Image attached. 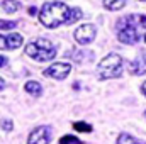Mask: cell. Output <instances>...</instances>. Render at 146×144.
Here are the masks:
<instances>
[{
	"label": "cell",
	"mask_w": 146,
	"mask_h": 144,
	"mask_svg": "<svg viewBox=\"0 0 146 144\" xmlns=\"http://www.w3.org/2000/svg\"><path fill=\"white\" fill-rule=\"evenodd\" d=\"M146 27V15L133 14L126 15L117 20L115 29H117V39L122 44H136L141 39V29Z\"/></svg>",
	"instance_id": "cell-1"
},
{
	"label": "cell",
	"mask_w": 146,
	"mask_h": 144,
	"mask_svg": "<svg viewBox=\"0 0 146 144\" xmlns=\"http://www.w3.org/2000/svg\"><path fill=\"white\" fill-rule=\"evenodd\" d=\"M70 14H72V7H68L63 2H46L39 12V20L42 26L53 29L58 27L61 24L68 26L70 20Z\"/></svg>",
	"instance_id": "cell-2"
},
{
	"label": "cell",
	"mask_w": 146,
	"mask_h": 144,
	"mask_svg": "<svg viewBox=\"0 0 146 144\" xmlns=\"http://www.w3.org/2000/svg\"><path fill=\"white\" fill-rule=\"evenodd\" d=\"M26 54L36 61H51L56 56V48L48 39H36L26 46Z\"/></svg>",
	"instance_id": "cell-3"
},
{
	"label": "cell",
	"mask_w": 146,
	"mask_h": 144,
	"mask_svg": "<svg viewBox=\"0 0 146 144\" xmlns=\"http://www.w3.org/2000/svg\"><path fill=\"white\" fill-rule=\"evenodd\" d=\"M122 71V58L115 53L107 54L97 66V73L100 80H109V78H117Z\"/></svg>",
	"instance_id": "cell-4"
},
{
	"label": "cell",
	"mask_w": 146,
	"mask_h": 144,
	"mask_svg": "<svg viewBox=\"0 0 146 144\" xmlns=\"http://www.w3.org/2000/svg\"><path fill=\"white\" fill-rule=\"evenodd\" d=\"M72 71V66L68 63H53L51 66H48L44 70V76L48 78H54V80H65Z\"/></svg>",
	"instance_id": "cell-5"
},
{
	"label": "cell",
	"mask_w": 146,
	"mask_h": 144,
	"mask_svg": "<svg viewBox=\"0 0 146 144\" xmlns=\"http://www.w3.org/2000/svg\"><path fill=\"white\" fill-rule=\"evenodd\" d=\"M95 34H97V31H95V26H92V24H83V26H80L76 31H75V39H76V42H80V44H90L94 39H95Z\"/></svg>",
	"instance_id": "cell-6"
},
{
	"label": "cell",
	"mask_w": 146,
	"mask_h": 144,
	"mask_svg": "<svg viewBox=\"0 0 146 144\" xmlns=\"http://www.w3.org/2000/svg\"><path fill=\"white\" fill-rule=\"evenodd\" d=\"M49 137H51V129L48 126H42V127H36L29 137H27V144H48L49 143Z\"/></svg>",
	"instance_id": "cell-7"
},
{
	"label": "cell",
	"mask_w": 146,
	"mask_h": 144,
	"mask_svg": "<svg viewBox=\"0 0 146 144\" xmlns=\"http://www.w3.org/2000/svg\"><path fill=\"white\" fill-rule=\"evenodd\" d=\"M127 70L133 75H145L146 73V51H141L139 56L127 65Z\"/></svg>",
	"instance_id": "cell-8"
},
{
	"label": "cell",
	"mask_w": 146,
	"mask_h": 144,
	"mask_svg": "<svg viewBox=\"0 0 146 144\" xmlns=\"http://www.w3.org/2000/svg\"><path fill=\"white\" fill-rule=\"evenodd\" d=\"M24 88H26L27 93H31V95H34V97H39V95L42 93V88H41V85H39L37 81H27V83L24 85Z\"/></svg>",
	"instance_id": "cell-9"
},
{
	"label": "cell",
	"mask_w": 146,
	"mask_h": 144,
	"mask_svg": "<svg viewBox=\"0 0 146 144\" xmlns=\"http://www.w3.org/2000/svg\"><path fill=\"white\" fill-rule=\"evenodd\" d=\"M126 5V0H104V7L107 10H121Z\"/></svg>",
	"instance_id": "cell-10"
},
{
	"label": "cell",
	"mask_w": 146,
	"mask_h": 144,
	"mask_svg": "<svg viewBox=\"0 0 146 144\" xmlns=\"http://www.w3.org/2000/svg\"><path fill=\"white\" fill-rule=\"evenodd\" d=\"M19 5H21V3H17V2H14V0H3V2H2V9H3L7 14L17 12V10H19Z\"/></svg>",
	"instance_id": "cell-11"
},
{
	"label": "cell",
	"mask_w": 146,
	"mask_h": 144,
	"mask_svg": "<svg viewBox=\"0 0 146 144\" xmlns=\"http://www.w3.org/2000/svg\"><path fill=\"white\" fill-rule=\"evenodd\" d=\"M117 144H143V143H139L136 137H133V136L122 132V134H119V137H117Z\"/></svg>",
	"instance_id": "cell-12"
},
{
	"label": "cell",
	"mask_w": 146,
	"mask_h": 144,
	"mask_svg": "<svg viewBox=\"0 0 146 144\" xmlns=\"http://www.w3.org/2000/svg\"><path fill=\"white\" fill-rule=\"evenodd\" d=\"M82 15H83V14H82V10H80L78 7H73V9H72V14H70L68 26H70V24H73V22H76L78 19H82Z\"/></svg>",
	"instance_id": "cell-13"
},
{
	"label": "cell",
	"mask_w": 146,
	"mask_h": 144,
	"mask_svg": "<svg viewBox=\"0 0 146 144\" xmlns=\"http://www.w3.org/2000/svg\"><path fill=\"white\" fill-rule=\"evenodd\" d=\"M73 129L75 131H80V132H92V127L87 122H75L73 124Z\"/></svg>",
	"instance_id": "cell-14"
},
{
	"label": "cell",
	"mask_w": 146,
	"mask_h": 144,
	"mask_svg": "<svg viewBox=\"0 0 146 144\" xmlns=\"http://www.w3.org/2000/svg\"><path fill=\"white\" fill-rule=\"evenodd\" d=\"M60 144H82V141L75 136H63L60 139Z\"/></svg>",
	"instance_id": "cell-15"
},
{
	"label": "cell",
	"mask_w": 146,
	"mask_h": 144,
	"mask_svg": "<svg viewBox=\"0 0 146 144\" xmlns=\"http://www.w3.org/2000/svg\"><path fill=\"white\" fill-rule=\"evenodd\" d=\"M15 27V22L12 20H0V29L2 31H9V29H14Z\"/></svg>",
	"instance_id": "cell-16"
},
{
	"label": "cell",
	"mask_w": 146,
	"mask_h": 144,
	"mask_svg": "<svg viewBox=\"0 0 146 144\" xmlns=\"http://www.w3.org/2000/svg\"><path fill=\"white\" fill-rule=\"evenodd\" d=\"M2 127H3V131H12L14 124H12V120H2Z\"/></svg>",
	"instance_id": "cell-17"
},
{
	"label": "cell",
	"mask_w": 146,
	"mask_h": 144,
	"mask_svg": "<svg viewBox=\"0 0 146 144\" xmlns=\"http://www.w3.org/2000/svg\"><path fill=\"white\" fill-rule=\"evenodd\" d=\"M7 65H9V58L7 56H0V68H3Z\"/></svg>",
	"instance_id": "cell-18"
},
{
	"label": "cell",
	"mask_w": 146,
	"mask_h": 144,
	"mask_svg": "<svg viewBox=\"0 0 146 144\" xmlns=\"http://www.w3.org/2000/svg\"><path fill=\"white\" fill-rule=\"evenodd\" d=\"M36 12H37V9H36V7H31V9H29V14H31V15H34Z\"/></svg>",
	"instance_id": "cell-19"
},
{
	"label": "cell",
	"mask_w": 146,
	"mask_h": 144,
	"mask_svg": "<svg viewBox=\"0 0 146 144\" xmlns=\"http://www.w3.org/2000/svg\"><path fill=\"white\" fill-rule=\"evenodd\" d=\"M3 87H5V81H3V80H2V78H0V90H2V88H3Z\"/></svg>",
	"instance_id": "cell-20"
},
{
	"label": "cell",
	"mask_w": 146,
	"mask_h": 144,
	"mask_svg": "<svg viewBox=\"0 0 146 144\" xmlns=\"http://www.w3.org/2000/svg\"><path fill=\"white\" fill-rule=\"evenodd\" d=\"M141 90H143V93H145V95H146V81H145V83H143V87H141Z\"/></svg>",
	"instance_id": "cell-21"
},
{
	"label": "cell",
	"mask_w": 146,
	"mask_h": 144,
	"mask_svg": "<svg viewBox=\"0 0 146 144\" xmlns=\"http://www.w3.org/2000/svg\"><path fill=\"white\" fill-rule=\"evenodd\" d=\"M141 2H146V0H141Z\"/></svg>",
	"instance_id": "cell-22"
},
{
	"label": "cell",
	"mask_w": 146,
	"mask_h": 144,
	"mask_svg": "<svg viewBox=\"0 0 146 144\" xmlns=\"http://www.w3.org/2000/svg\"><path fill=\"white\" fill-rule=\"evenodd\" d=\"M145 42H146V37H145Z\"/></svg>",
	"instance_id": "cell-23"
}]
</instances>
